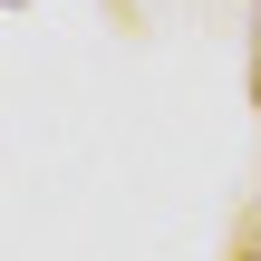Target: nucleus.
<instances>
[{"mask_svg": "<svg viewBox=\"0 0 261 261\" xmlns=\"http://www.w3.org/2000/svg\"><path fill=\"white\" fill-rule=\"evenodd\" d=\"M252 97H261V68H252Z\"/></svg>", "mask_w": 261, "mask_h": 261, "instance_id": "obj_1", "label": "nucleus"}]
</instances>
